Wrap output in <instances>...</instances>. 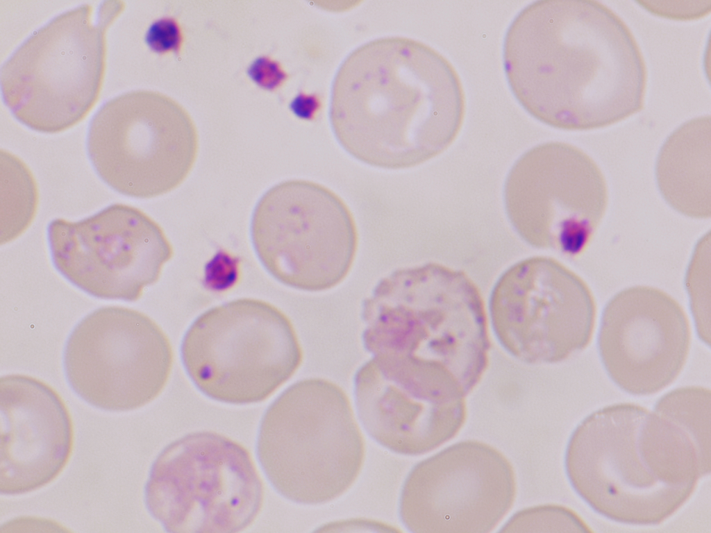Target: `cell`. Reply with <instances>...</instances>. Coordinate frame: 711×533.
<instances>
[{
    "label": "cell",
    "mask_w": 711,
    "mask_h": 533,
    "mask_svg": "<svg viewBox=\"0 0 711 533\" xmlns=\"http://www.w3.org/2000/svg\"><path fill=\"white\" fill-rule=\"evenodd\" d=\"M145 42L154 52L178 53L184 41L179 23L173 17H162L153 22L145 34Z\"/></svg>",
    "instance_id": "44dd1931"
},
{
    "label": "cell",
    "mask_w": 711,
    "mask_h": 533,
    "mask_svg": "<svg viewBox=\"0 0 711 533\" xmlns=\"http://www.w3.org/2000/svg\"><path fill=\"white\" fill-rule=\"evenodd\" d=\"M505 76L530 116L565 130L605 128L644 108L647 71L628 26L594 0H538L508 26Z\"/></svg>",
    "instance_id": "6da1fadb"
},
{
    "label": "cell",
    "mask_w": 711,
    "mask_h": 533,
    "mask_svg": "<svg viewBox=\"0 0 711 533\" xmlns=\"http://www.w3.org/2000/svg\"><path fill=\"white\" fill-rule=\"evenodd\" d=\"M513 468L497 449L476 440L449 446L417 463L403 484L399 514L415 533H486L511 509Z\"/></svg>",
    "instance_id": "5bb4252c"
},
{
    "label": "cell",
    "mask_w": 711,
    "mask_h": 533,
    "mask_svg": "<svg viewBox=\"0 0 711 533\" xmlns=\"http://www.w3.org/2000/svg\"><path fill=\"white\" fill-rule=\"evenodd\" d=\"M353 391L369 437L403 455L437 448L458 432L466 418L460 382L424 359L373 356L356 371Z\"/></svg>",
    "instance_id": "7c38bea8"
},
{
    "label": "cell",
    "mask_w": 711,
    "mask_h": 533,
    "mask_svg": "<svg viewBox=\"0 0 711 533\" xmlns=\"http://www.w3.org/2000/svg\"><path fill=\"white\" fill-rule=\"evenodd\" d=\"M503 197L508 219L521 239L570 257L587 248L608 204L599 167L563 142L542 143L521 155L507 174Z\"/></svg>",
    "instance_id": "30bf717a"
},
{
    "label": "cell",
    "mask_w": 711,
    "mask_h": 533,
    "mask_svg": "<svg viewBox=\"0 0 711 533\" xmlns=\"http://www.w3.org/2000/svg\"><path fill=\"white\" fill-rule=\"evenodd\" d=\"M196 126L176 101L158 92L132 90L97 110L86 139L99 177L123 195L151 198L178 187L198 152Z\"/></svg>",
    "instance_id": "ba28073f"
},
{
    "label": "cell",
    "mask_w": 711,
    "mask_h": 533,
    "mask_svg": "<svg viewBox=\"0 0 711 533\" xmlns=\"http://www.w3.org/2000/svg\"><path fill=\"white\" fill-rule=\"evenodd\" d=\"M246 73L255 83L267 90H274L280 87L287 77L280 63L267 56L254 59L249 65Z\"/></svg>",
    "instance_id": "603a6c76"
},
{
    "label": "cell",
    "mask_w": 711,
    "mask_h": 533,
    "mask_svg": "<svg viewBox=\"0 0 711 533\" xmlns=\"http://www.w3.org/2000/svg\"><path fill=\"white\" fill-rule=\"evenodd\" d=\"M564 468L574 490L613 521L660 524L704 476L696 449L678 425L634 403L599 409L572 432Z\"/></svg>",
    "instance_id": "3957f363"
},
{
    "label": "cell",
    "mask_w": 711,
    "mask_h": 533,
    "mask_svg": "<svg viewBox=\"0 0 711 533\" xmlns=\"http://www.w3.org/2000/svg\"><path fill=\"white\" fill-rule=\"evenodd\" d=\"M124 8L101 1L60 13L32 33L0 69L4 104L26 127L62 132L92 110L103 83L106 32Z\"/></svg>",
    "instance_id": "5b68a950"
},
{
    "label": "cell",
    "mask_w": 711,
    "mask_h": 533,
    "mask_svg": "<svg viewBox=\"0 0 711 533\" xmlns=\"http://www.w3.org/2000/svg\"><path fill=\"white\" fill-rule=\"evenodd\" d=\"M355 527H364L366 529L370 528L372 531L374 530L377 532L399 531L395 529L394 527H391L390 525H386L385 523L381 522L363 519H349L343 521L331 523L329 524L324 525V528L326 529V530L324 531H328L329 529H332L333 531H334L335 529H337V531H339L340 529L345 530L347 528Z\"/></svg>",
    "instance_id": "cb8c5ba5"
},
{
    "label": "cell",
    "mask_w": 711,
    "mask_h": 533,
    "mask_svg": "<svg viewBox=\"0 0 711 533\" xmlns=\"http://www.w3.org/2000/svg\"><path fill=\"white\" fill-rule=\"evenodd\" d=\"M250 235L265 269L290 287L321 291L340 284L358 244L354 218L328 187L293 179L269 189L256 203Z\"/></svg>",
    "instance_id": "9c48e42d"
},
{
    "label": "cell",
    "mask_w": 711,
    "mask_h": 533,
    "mask_svg": "<svg viewBox=\"0 0 711 533\" xmlns=\"http://www.w3.org/2000/svg\"><path fill=\"white\" fill-rule=\"evenodd\" d=\"M256 452L278 494L316 505L337 498L352 486L365 448L344 390L326 379L308 378L290 385L268 407Z\"/></svg>",
    "instance_id": "277c9868"
},
{
    "label": "cell",
    "mask_w": 711,
    "mask_h": 533,
    "mask_svg": "<svg viewBox=\"0 0 711 533\" xmlns=\"http://www.w3.org/2000/svg\"><path fill=\"white\" fill-rule=\"evenodd\" d=\"M466 110L459 75L420 41L387 36L351 51L331 87L328 119L337 142L371 167L405 169L445 151Z\"/></svg>",
    "instance_id": "7a4b0ae2"
},
{
    "label": "cell",
    "mask_w": 711,
    "mask_h": 533,
    "mask_svg": "<svg viewBox=\"0 0 711 533\" xmlns=\"http://www.w3.org/2000/svg\"><path fill=\"white\" fill-rule=\"evenodd\" d=\"M263 484L249 452L217 432L187 434L153 461L144 489L150 515L172 533H231L260 512Z\"/></svg>",
    "instance_id": "52a82bcc"
},
{
    "label": "cell",
    "mask_w": 711,
    "mask_h": 533,
    "mask_svg": "<svg viewBox=\"0 0 711 533\" xmlns=\"http://www.w3.org/2000/svg\"><path fill=\"white\" fill-rule=\"evenodd\" d=\"M690 341L680 305L659 289L637 285L620 291L605 305L597 346L608 375L619 388L648 396L676 380Z\"/></svg>",
    "instance_id": "9a60e30c"
},
{
    "label": "cell",
    "mask_w": 711,
    "mask_h": 533,
    "mask_svg": "<svg viewBox=\"0 0 711 533\" xmlns=\"http://www.w3.org/2000/svg\"><path fill=\"white\" fill-rule=\"evenodd\" d=\"M180 351L198 390L233 405L269 398L294 375L303 357L288 317L268 302L249 298L199 315L185 332Z\"/></svg>",
    "instance_id": "8992f818"
},
{
    "label": "cell",
    "mask_w": 711,
    "mask_h": 533,
    "mask_svg": "<svg viewBox=\"0 0 711 533\" xmlns=\"http://www.w3.org/2000/svg\"><path fill=\"white\" fill-rule=\"evenodd\" d=\"M173 350L160 326L124 307H100L73 329L63 352L71 389L93 407L122 412L140 408L165 388Z\"/></svg>",
    "instance_id": "8fae6325"
},
{
    "label": "cell",
    "mask_w": 711,
    "mask_h": 533,
    "mask_svg": "<svg viewBox=\"0 0 711 533\" xmlns=\"http://www.w3.org/2000/svg\"><path fill=\"white\" fill-rule=\"evenodd\" d=\"M502 532H592L571 509L558 505H543L515 513L503 525Z\"/></svg>",
    "instance_id": "ffe728a7"
},
{
    "label": "cell",
    "mask_w": 711,
    "mask_h": 533,
    "mask_svg": "<svg viewBox=\"0 0 711 533\" xmlns=\"http://www.w3.org/2000/svg\"><path fill=\"white\" fill-rule=\"evenodd\" d=\"M1 153V243L3 244L17 237L31 223L37 208V191L27 167L10 153Z\"/></svg>",
    "instance_id": "d6986e66"
},
{
    "label": "cell",
    "mask_w": 711,
    "mask_h": 533,
    "mask_svg": "<svg viewBox=\"0 0 711 533\" xmlns=\"http://www.w3.org/2000/svg\"><path fill=\"white\" fill-rule=\"evenodd\" d=\"M645 9L662 17L674 19H695L705 16L710 10V1H682L674 5L672 1H642L638 2Z\"/></svg>",
    "instance_id": "7402d4cb"
},
{
    "label": "cell",
    "mask_w": 711,
    "mask_h": 533,
    "mask_svg": "<svg viewBox=\"0 0 711 533\" xmlns=\"http://www.w3.org/2000/svg\"><path fill=\"white\" fill-rule=\"evenodd\" d=\"M710 391L698 386L684 387L662 396L654 412L682 429L692 441L704 475L710 472Z\"/></svg>",
    "instance_id": "ac0fdd59"
},
{
    "label": "cell",
    "mask_w": 711,
    "mask_h": 533,
    "mask_svg": "<svg viewBox=\"0 0 711 533\" xmlns=\"http://www.w3.org/2000/svg\"><path fill=\"white\" fill-rule=\"evenodd\" d=\"M655 178L674 211L695 219L710 218V116L690 119L669 135L656 158Z\"/></svg>",
    "instance_id": "e0dca14e"
},
{
    "label": "cell",
    "mask_w": 711,
    "mask_h": 533,
    "mask_svg": "<svg viewBox=\"0 0 711 533\" xmlns=\"http://www.w3.org/2000/svg\"><path fill=\"white\" fill-rule=\"evenodd\" d=\"M47 239L56 270L87 294L108 300L137 301L174 255L155 221L119 203L76 222L51 221Z\"/></svg>",
    "instance_id": "4fadbf2b"
},
{
    "label": "cell",
    "mask_w": 711,
    "mask_h": 533,
    "mask_svg": "<svg viewBox=\"0 0 711 533\" xmlns=\"http://www.w3.org/2000/svg\"><path fill=\"white\" fill-rule=\"evenodd\" d=\"M73 446L70 414L60 395L35 378L0 380V492L15 496L51 482Z\"/></svg>",
    "instance_id": "2e32d148"
}]
</instances>
